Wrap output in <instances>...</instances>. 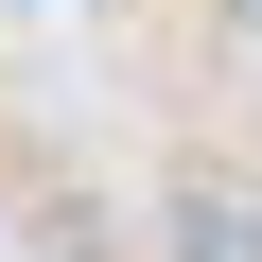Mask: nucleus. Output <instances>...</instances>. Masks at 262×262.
Wrapping results in <instances>:
<instances>
[{
    "label": "nucleus",
    "instance_id": "f257e3e1",
    "mask_svg": "<svg viewBox=\"0 0 262 262\" xmlns=\"http://www.w3.org/2000/svg\"><path fill=\"white\" fill-rule=\"evenodd\" d=\"M158 227H175V262H262V210H245L227 175H175V192H158Z\"/></svg>",
    "mask_w": 262,
    "mask_h": 262
}]
</instances>
